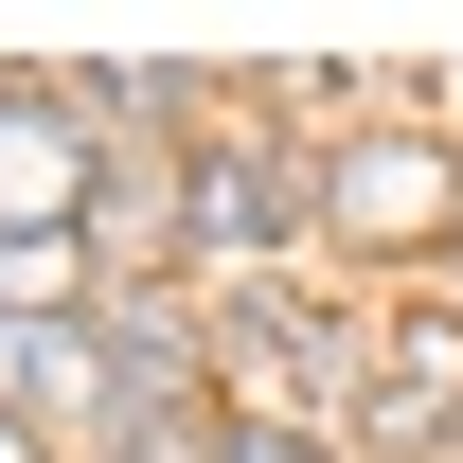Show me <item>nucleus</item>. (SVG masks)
<instances>
[{
  "instance_id": "obj_1",
  "label": "nucleus",
  "mask_w": 463,
  "mask_h": 463,
  "mask_svg": "<svg viewBox=\"0 0 463 463\" xmlns=\"http://www.w3.org/2000/svg\"><path fill=\"white\" fill-rule=\"evenodd\" d=\"M90 196H108V125L71 90H0V250L18 232H90Z\"/></svg>"
},
{
  "instance_id": "obj_2",
  "label": "nucleus",
  "mask_w": 463,
  "mask_h": 463,
  "mask_svg": "<svg viewBox=\"0 0 463 463\" xmlns=\"http://www.w3.org/2000/svg\"><path fill=\"white\" fill-rule=\"evenodd\" d=\"M446 143H410V125H374V143H339V161H321V214L356 232V250H428V232H446Z\"/></svg>"
},
{
  "instance_id": "obj_3",
  "label": "nucleus",
  "mask_w": 463,
  "mask_h": 463,
  "mask_svg": "<svg viewBox=\"0 0 463 463\" xmlns=\"http://www.w3.org/2000/svg\"><path fill=\"white\" fill-rule=\"evenodd\" d=\"M178 196H196V250H286V232L321 214V178H303V161H268V143H214Z\"/></svg>"
},
{
  "instance_id": "obj_4",
  "label": "nucleus",
  "mask_w": 463,
  "mask_h": 463,
  "mask_svg": "<svg viewBox=\"0 0 463 463\" xmlns=\"http://www.w3.org/2000/svg\"><path fill=\"white\" fill-rule=\"evenodd\" d=\"M356 428H374V446H428V428H463V339H428V321H410V339L356 374Z\"/></svg>"
},
{
  "instance_id": "obj_5",
  "label": "nucleus",
  "mask_w": 463,
  "mask_h": 463,
  "mask_svg": "<svg viewBox=\"0 0 463 463\" xmlns=\"http://www.w3.org/2000/svg\"><path fill=\"white\" fill-rule=\"evenodd\" d=\"M108 250H143V268L196 250V196H178L161 161H108V196H90V268H108Z\"/></svg>"
},
{
  "instance_id": "obj_6",
  "label": "nucleus",
  "mask_w": 463,
  "mask_h": 463,
  "mask_svg": "<svg viewBox=\"0 0 463 463\" xmlns=\"http://www.w3.org/2000/svg\"><path fill=\"white\" fill-rule=\"evenodd\" d=\"M71 286H90V232H18V250H0V303H18V321L71 303Z\"/></svg>"
},
{
  "instance_id": "obj_7",
  "label": "nucleus",
  "mask_w": 463,
  "mask_h": 463,
  "mask_svg": "<svg viewBox=\"0 0 463 463\" xmlns=\"http://www.w3.org/2000/svg\"><path fill=\"white\" fill-rule=\"evenodd\" d=\"M214 463H321L303 428H214Z\"/></svg>"
},
{
  "instance_id": "obj_8",
  "label": "nucleus",
  "mask_w": 463,
  "mask_h": 463,
  "mask_svg": "<svg viewBox=\"0 0 463 463\" xmlns=\"http://www.w3.org/2000/svg\"><path fill=\"white\" fill-rule=\"evenodd\" d=\"M0 463H36V428H18V410H0Z\"/></svg>"
},
{
  "instance_id": "obj_9",
  "label": "nucleus",
  "mask_w": 463,
  "mask_h": 463,
  "mask_svg": "<svg viewBox=\"0 0 463 463\" xmlns=\"http://www.w3.org/2000/svg\"><path fill=\"white\" fill-rule=\"evenodd\" d=\"M446 446H463V428H446Z\"/></svg>"
}]
</instances>
